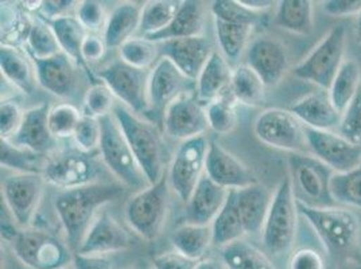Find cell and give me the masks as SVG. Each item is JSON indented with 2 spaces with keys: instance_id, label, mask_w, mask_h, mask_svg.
<instances>
[{
  "instance_id": "obj_12",
  "label": "cell",
  "mask_w": 361,
  "mask_h": 269,
  "mask_svg": "<svg viewBox=\"0 0 361 269\" xmlns=\"http://www.w3.org/2000/svg\"><path fill=\"white\" fill-rule=\"evenodd\" d=\"M42 175L47 183L62 190H71L94 183L99 165L92 154L80 150L61 151L47 158Z\"/></svg>"
},
{
  "instance_id": "obj_7",
  "label": "cell",
  "mask_w": 361,
  "mask_h": 269,
  "mask_svg": "<svg viewBox=\"0 0 361 269\" xmlns=\"http://www.w3.org/2000/svg\"><path fill=\"white\" fill-rule=\"evenodd\" d=\"M345 27H331L307 57L294 68L293 73L300 80L316 84L322 90L329 89L345 61Z\"/></svg>"
},
{
  "instance_id": "obj_50",
  "label": "cell",
  "mask_w": 361,
  "mask_h": 269,
  "mask_svg": "<svg viewBox=\"0 0 361 269\" xmlns=\"http://www.w3.org/2000/svg\"><path fill=\"white\" fill-rule=\"evenodd\" d=\"M75 18L80 20V23L87 29V31H99L106 29V20H108L104 6L96 0L81 1L77 7Z\"/></svg>"
},
{
  "instance_id": "obj_32",
  "label": "cell",
  "mask_w": 361,
  "mask_h": 269,
  "mask_svg": "<svg viewBox=\"0 0 361 269\" xmlns=\"http://www.w3.org/2000/svg\"><path fill=\"white\" fill-rule=\"evenodd\" d=\"M170 241L176 252L200 261L213 245L212 225H183L173 232Z\"/></svg>"
},
{
  "instance_id": "obj_41",
  "label": "cell",
  "mask_w": 361,
  "mask_h": 269,
  "mask_svg": "<svg viewBox=\"0 0 361 269\" xmlns=\"http://www.w3.org/2000/svg\"><path fill=\"white\" fill-rule=\"evenodd\" d=\"M331 192L336 204L361 209V165L343 174H334Z\"/></svg>"
},
{
  "instance_id": "obj_16",
  "label": "cell",
  "mask_w": 361,
  "mask_h": 269,
  "mask_svg": "<svg viewBox=\"0 0 361 269\" xmlns=\"http://www.w3.org/2000/svg\"><path fill=\"white\" fill-rule=\"evenodd\" d=\"M164 124L166 134L182 142L204 136L209 128L207 109L192 92L183 93L169 105Z\"/></svg>"
},
{
  "instance_id": "obj_62",
  "label": "cell",
  "mask_w": 361,
  "mask_h": 269,
  "mask_svg": "<svg viewBox=\"0 0 361 269\" xmlns=\"http://www.w3.org/2000/svg\"><path fill=\"white\" fill-rule=\"evenodd\" d=\"M128 269H137V268H128Z\"/></svg>"
},
{
  "instance_id": "obj_10",
  "label": "cell",
  "mask_w": 361,
  "mask_h": 269,
  "mask_svg": "<svg viewBox=\"0 0 361 269\" xmlns=\"http://www.w3.org/2000/svg\"><path fill=\"white\" fill-rule=\"evenodd\" d=\"M256 137L266 146L301 154L307 150L306 127L290 111L269 108L263 111L254 125Z\"/></svg>"
},
{
  "instance_id": "obj_58",
  "label": "cell",
  "mask_w": 361,
  "mask_h": 269,
  "mask_svg": "<svg viewBox=\"0 0 361 269\" xmlns=\"http://www.w3.org/2000/svg\"><path fill=\"white\" fill-rule=\"evenodd\" d=\"M241 6H244L245 8L260 14L262 11L270 10L271 7L275 4V1L272 0H239Z\"/></svg>"
},
{
  "instance_id": "obj_15",
  "label": "cell",
  "mask_w": 361,
  "mask_h": 269,
  "mask_svg": "<svg viewBox=\"0 0 361 269\" xmlns=\"http://www.w3.org/2000/svg\"><path fill=\"white\" fill-rule=\"evenodd\" d=\"M307 150L334 171L343 174L361 165V146L349 142L334 131H317L306 128Z\"/></svg>"
},
{
  "instance_id": "obj_54",
  "label": "cell",
  "mask_w": 361,
  "mask_h": 269,
  "mask_svg": "<svg viewBox=\"0 0 361 269\" xmlns=\"http://www.w3.org/2000/svg\"><path fill=\"white\" fill-rule=\"evenodd\" d=\"M197 263L190 260L178 252H169V254H159L152 260L154 269H195Z\"/></svg>"
},
{
  "instance_id": "obj_5",
  "label": "cell",
  "mask_w": 361,
  "mask_h": 269,
  "mask_svg": "<svg viewBox=\"0 0 361 269\" xmlns=\"http://www.w3.org/2000/svg\"><path fill=\"white\" fill-rule=\"evenodd\" d=\"M100 124L102 143L99 151L108 170L127 187L139 190L149 187L150 182L137 163L135 155L114 115L111 113L102 118Z\"/></svg>"
},
{
  "instance_id": "obj_52",
  "label": "cell",
  "mask_w": 361,
  "mask_h": 269,
  "mask_svg": "<svg viewBox=\"0 0 361 269\" xmlns=\"http://www.w3.org/2000/svg\"><path fill=\"white\" fill-rule=\"evenodd\" d=\"M288 269H325V261L314 249L301 248L290 256Z\"/></svg>"
},
{
  "instance_id": "obj_51",
  "label": "cell",
  "mask_w": 361,
  "mask_h": 269,
  "mask_svg": "<svg viewBox=\"0 0 361 269\" xmlns=\"http://www.w3.org/2000/svg\"><path fill=\"white\" fill-rule=\"evenodd\" d=\"M25 112L16 101L4 100L0 106V134L1 140H10L19 130Z\"/></svg>"
},
{
  "instance_id": "obj_27",
  "label": "cell",
  "mask_w": 361,
  "mask_h": 269,
  "mask_svg": "<svg viewBox=\"0 0 361 269\" xmlns=\"http://www.w3.org/2000/svg\"><path fill=\"white\" fill-rule=\"evenodd\" d=\"M271 201L272 194L270 190L260 183L238 190V206L245 234L262 233L270 210Z\"/></svg>"
},
{
  "instance_id": "obj_33",
  "label": "cell",
  "mask_w": 361,
  "mask_h": 269,
  "mask_svg": "<svg viewBox=\"0 0 361 269\" xmlns=\"http://www.w3.org/2000/svg\"><path fill=\"white\" fill-rule=\"evenodd\" d=\"M275 23L293 34L309 35L314 29L313 3L309 0H283L278 3Z\"/></svg>"
},
{
  "instance_id": "obj_9",
  "label": "cell",
  "mask_w": 361,
  "mask_h": 269,
  "mask_svg": "<svg viewBox=\"0 0 361 269\" xmlns=\"http://www.w3.org/2000/svg\"><path fill=\"white\" fill-rule=\"evenodd\" d=\"M10 241L16 258L27 268L63 269L73 263L72 249L45 232H18Z\"/></svg>"
},
{
  "instance_id": "obj_25",
  "label": "cell",
  "mask_w": 361,
  "mask_h": 269,
  "mask_svg": "<svg viewBox=\"0 0 361 269\" xmlns=\"http://www.w3.org/2000/svg\"><path fill=\"white\" fill-rule=\"evenodd\" d=\"M228 193L229 190L214 183L205 174L197 184L196 190L193 192L189 201L186 202V224L202 226L212 225L226 205Z\"/></svg>"
},
{
  "instance_id": "obj_18",
  "label": "cell",
  "mask_w": 361,
  "mask_h": 269,
  "mask_svg": "<svg viewBox=\"0 0 361 269\" xmlns=\"http://www.w3.org/2000/svg\"><path fill=\"white\" fill-rule=\"evenodd\" d=\"M134 237L109 213L103 211L96 217L77 254L106 256L131 248Z\"/></svg>"
},
{
  "instance_id": "obj_3",
  "label": "cell",
  "mask_w": 361,
  "mask_h": 269,
  "mask_svg": "<svg viewBox=\"0 0 361 269\" xmlns=\"http://www.w3.org/2000/svg\"><path fill=\"white\" fill-rule=\"evenodd\" d=\"M297 196L290 177L281 180L272 194L270 210L262 229V241L269 254H287L295 239L298 223Z\"/></svg>"
},
{
  "instance_id": "obj_57",
  "label": "cell",
  "mask_w": 361,
  "mask_h": 269,
  "mask_svg": "<svg viewBox=\"0 0 361 269\" xmlns=\"http://www.w3.org/2000/svg\"><path fill=\"white\" fill-rule=\"evenodd\" d=\"M72 264L75 269H112V264L106 256L75 254Z\"/></svg>"
},
{
  "instance_id": "obj_31",
  "label": "cell",
  "mask_w": 361,
  "mask_h": 269,
  "mask_svg": "<svg viewBox=\"0 0 361 269\" xmlns=\"http://www.w3.org/2000/svg\"><path fill=\"white\" fill-rule=\"evenodd\" d=\"M212 232L213 245L223 248L240 241L245 234L238 206V190H229L226 205L212 223Z\"/></svg>"
},
{
  "instance_id": "obj_55",
  "label": "cell",
  "mask_w": 361,
  "mask_h": 269,
  "mask_svg": "<svg viewBox=\"0 0 361 269\" xmlns=\"http://www.w3.org/2000/svg\"><path fill=\"white\" fill-rule=\"evenodd\" d=\"M77 4V1L72 0H47L42 3L39 14L46 19L54 22L61 18L72 15V10L78 7Z\"/></svg>"
},
{
  "instance_id": "obj_11",
  "label": "cell",
  "mask_w": 361,
  "mask_h": 269,
  "mask_svg": "<svg viewBox=\"0 0 361 269\" xmlns=\"http://www.w3.org/2000/svg\"><path fill=\"white\" fill-rule=\"evenodd\" d=\"M209 142L205 136L190 139L180 143L173 158L167 178L170 189L178 195L180 201L188 202L196 190L197 184L204 177Z\"/></svg>"
},
{
  "instance_id": "obj_46",
  "label": "cell",
  "mask_w": 361,
  "mask_h": 269,
  "mask_svg": "<svg viewBox=\"0 0 361 269\" xmlns=\"http://www.w3.org/2000/svg\"><path fill=\"white\" fill-rule=\"evenodd\" d=\"M211 10L214 19L229 23L255 26L260 18V14L241 6L239 0H216L212 3Z\"/></svg>"
},
{
  "instance_id": "obj_26",
  "label": "cell",
  "mask_w": 361,
  "mask_h": 269,
  "mask_svg": "<svg viewBox=\"0 0 361 269\" xmlns=\"http://www.w3.org/2000/svg\"><path fill=\"white\" fill-rule=\"evenodd\" d=\"M204 23L205 13L202 4L196 0H185L180 1L177 15L174 16L171 23L166 29L151 35H146L145 38L154 44H162L171 39L200 37L204 30Z\"/></svg>"
},
{
  "instance_id": "obj_39",
  "label": "cell",
  "mask_w": 361,
  "mask_h": 269,
  "mask_svg": "<svg viewBox=\"0 0 361 269\" xmlns=\"http://www.w3.org/2000/svg\"><path fill=\"white\" fill-rule=\"evenodd\" d=\"M49 156L19 149L7 140H1L0 163L6 168L16 170V173L42 174Z\"/></svg>"
},
{
  "instance_id": "obj_38",
  "label": "cell",
  "mask_w": 361,
  "mask_h": 269,
  "mask_svg": "<svg viewBox=\"0 0 361 269\" xmlns=\"http://www.w3.org/2000/svg\"><path fill=\"white\" fill-rule=\"evenodd\" d=\"M221 258L226 269H275L266 254L243 239L223 248Z\"/></svg>"
},
{
  "instance_id": "obj_44",
  "label": "cell",
  "mask_w": 361,
  "mask_h": 269,
  "mask_svg": "<svg viewBox=\"0 0 361 269\" xmlns=\"http://www.w3.org/2000/svg\"><path fill=\"white\" fill-rule=\"evenodd\" d=\"M233 101H235L233 99H229L228 94H224L223 97L209 103L205 108L209 128H212L214 132L226 134L236 128L238 113H236Z\"/></svg>"
},
{
  "instance_id": "obj_14",
  "label": "cell",
  "mask_w": 361,
  "mask_h": 269,
  "mask_svg": "<svg viewBox=\"0 0 361 269\" xmlns=\"http://www.w3.org/2000/svg\"><path fill=\"white\" fill-rule=\"evenodd\" d=\"M45 178L42 174L16 173L1 182V195L7 209L19 226H29L39 208Z\"/></svg>"
},
{
  "instance_id": "obj_28",
  "label": "cell",
  "mask_w": 361,
  "mask_h": 269,
  "mask_svg": "<svg viewBox=\"0 0 361 269\" xmlns=\"http://www.w3.org/2000/svg\"><path fill=\"white\" fill-rule=\"evenodd\" d=\"M233 70L223 54L213 51L205 68L196 81L197 99L200 101H214L231 90Z\"/></svg>"
},
{
  "instance_id": "obj_35",
  "label": "cell",
  "mask_w": 361,
  "mask_h": 269,
  "mask_svg": "<svg viewBox=\"0 0 361 269\" xmlns=\"http://www.w3.org/2000/svg\"><path fill=\"white\" fill-rule=\"evenodd\" d=\"M51 29L57 37L62 53L75 61L77 66L87 68V63L82 58V45L88 31L80 20L75 15L65 16L51 22Z\"/></svg>"
},
{
  "instance_id": "obj_24",
  "label": "cell",
  "mask_w": 361,
  "mask_h": 269,
  "mask_svg": "<svg viewBox=\"0 0 361 269\" xmlns=\"http://www.w3.org/2000/svg\"><path fill=\"white\" fill-rule=\"evenodd\" d=\"M306 128L333 131L340 127L341 113L331 103L328 90L310 93L288 109Z\"/></svg>"
},
{
  "instance_id": "obj_8",
  "label": "cell",
  "mask_w": 361,
  "mask_h": 269,
  "mask_svg": "<svg viewBox=\"0 0 361 269\" xmlns=\"http://www.w3.org/2000/svg\"><path fill=\"white\" fill-rule=\"evenodd\" d=\"M169 178L136 193L126 206V221L142 239L152 241L161 234L169 210Z\"/></svg>"
},
{
  "instance_id": "obj_37",
  "label": "cell",
  "mask_w": 361,
  "mask_h": 269,
  "mask_svg": "<svg viewBox=\"0 0 361 269\" xmlns=\"http://www.w3.org/2000/svg\"><path fill=\"white\" fill-rule=\"evenodd\" d=\"M266 85L262 78L247 65H240L233 70L231 94L235 101L248 106H257L264 100Z\"/></svg>"
},
{
  "instance_id": "obj_40",
  "label": "cell",
  "mask_w": 361,
  "mask_h": 269,
  "mask_svg": "<svg viewBox=\"0 0 361 269\" xmlns=\"http://www.w3.org/2000/svg\"><path fill=\"white\" fill-rule=\"evenodd\" d=\"M180 1L176 0H152L142 8L140 29L143 35H151L166 29L180 10Z\"/></svg>"
},
{
  "instance_id": "obj_21",
  "label": "cell",
  "mask_w": 361,
  "mask_h": 269,
  "mask_svg": "<svg viewBox=\"0 0 361 269\" xmlns=\"http://www.w3.org/2000/svg\"><path fill=\"white\" fill-rule=\"evenodd\" d=\"M205 174L226 190H241L257 183L252 171L216 142L209 144Z\"/></svg>"
},
{
  "instance_id": "obj_22",
  "label": "cell",
  "mask_w": 361,
  "mask_h": 269,
  "mask_svg": "<svg viewBox=\"0 0 361 269\" xmlns=\"http://www.w3.org/2000/svg\"><path fill=\"white\" fill-rule=\"evenodd\" d=\"M49 112L50 108L46 104L37 105L26 111L19 130L7 142L19 149L50 156L56 151L57 139L49 128Z\"/></svg>"
},
{
  "instance_id": "obj_20",
  "label": "cell",
  "mask_w": 361,
  "mask_h": 269,
  "mask_svg": "<svg viewBox=\"0 0 361 269\" xmlns=\"http://www.w3.org/2000/svg\"><path fill=\"white\" fill-rule=\"evenodd\" d=\"M192 80L182 75L173 62L166 58L158 61L149 78V105L155 112H166L169 105L176 101L183 93L192 92L189 89Z\"/></svg>"
},
{
  "instance_id": "obj_42",
  "label": "cell",
  "mask_w": 361,
  "mask_h": 269,
  "mask_svg": "<svg viewBox=\"0 0 361 269\" xmlns=\"http://www.w3.org/2000/svg\"><path fill=\"white\" fill-rule=\"evenodd\" d=\"M27 46L34 60H47L62 53L51 26L42 19L32 20Z\"/></svg>"
},
{
  "instance_id": "obj_48",
  "label": "cell",
  "mask_w": 361,
  "mask_h": 269,
  "mask_svg": "<svg viewBox=\"0 0 361 269\" xmlns=\"http://www.w3.org/2000/svg\"><path fill=\"white\" fill-rule=\"evenodd\" d=\"M73 139H75L77 150L87 152V154H93L94 151L99 150L102 143L100 119L82 115L75 128Z\"/></svg>"
},
{
  "instance_id": "obj_1",
  "label": "cell",
  "mask_w": 361,
  "mask_h": 269,
  "mask_svg": "<svg viewBox=\"0 0 361 269\" xmlns=\"http://www.w3.org/2000/svg\"><path fill=\"white\" fill-rule=\"evenodd\" d=\"M124 189L112 183H92L88 186L62 190L54 196V209L66 233L68 246L77 254L96 213L106 204L121 198Z\"/></svg>"
},
{
  "instance_id": "obj_23",
  "label": "cell",
  "mask_w": 361,
  "mask_h": 269,
  "mask_svg": "<svg viewBox=\"0 0 361 269\" xmlns=\"http://www.w3.org/2000/svg\"><path fill=\"white\" fill-rule=\"evenodd\" d=\"M38 84L49 93L69 99L77 89V65L65 53L47 60H34Z\"/></svg>"
},
{
  "instance_id": "obj_30",
  "label": "cell",
  "mask_w": 361,
  "mask_h": 269,
  "mask_svg": "<svg viewBox=\"0 0 361 269\" xmlns=\"http://www.w3.org/2000/svg\"><path fill=\"white\" fill-rule=\"evenodd\" d=\"M142 8L136 3L127 1L112 10L104 29V41L108 49L121 47L124 42L134 38V32L140 29Z\"/></svg>"
},
{
  "instance_id": "obj_34",
  "label": "cell",
  "mask_w": 361,
  "mask_h": 269,
  "mask_svg": "<svg viewBox=\"0 0 361 269\" xmlns=\"http://www.w3.org/2000/svg\"><path fill=\"white\" fill-rule=\"evenodd\" d=\"M216 26V38L221 53L231 65L238 63L245 49H248V42L254 26L251 25H239L229 23L224 20L214 19Z\"/></svg>"
},
{
  "instance_id": "obj_2",
  "label": "cell",
  "mask_w": 361,
  "mask_h": 269,
  "mask_svg": "<svg viewBox=\"0 0 361 269\" xmlns=\"http://www.w3.org/2000/svg\"><path fill=\"white\" fill-rule=\"evenodd\" d=\"M112 115L119 123L121 131L150 184L159 182L165 177L167 151L158 128L149 121L140 119L126 105H115Z\"/></svg>"
},
{
  "instance_id": "obj_59",
  "label": "cell",
  "mask_w": 361,
  "mask_h": 269,
  "mask_svg": "<svg viewBox=\"0 0 361 269\" xmlns=\"http://www.w3.org/2000/svg\"><path fill=\"white\" fill-rule=\"evenodd\" d=\"M195 269H221L219 263L212 260V258H204V260H200L197 263L196 268Z\"/></svg>"
},
{
  "instance_id": "obj_53",
  "label": "cell",
  "mask_w": 361,
  "mask_h": 269,
  "mask_svg": "<svg viewBox=\"0 0 361 269\" xmlns=\"http://www.w3.org/2000/svg\"><path fill=\"white\" fill-rule=\"evenodd\" d=\"M324 13L333 18L359 16L361 14V0H326L322 3Z\"/></svg>"
},
{
  "instance_id": "obj_47",
  "label": "cell",
  "mask_w": 361,
  "mask_h": 269,
  "mask_svg": "<svg viewBox=\"0 0 361 269\" xmlns=\"http://www.w3.org/2000/svg\"><path fill=\"white\" fill-rule=\"evenodd\" d=\"M85 105V115L102 119L112 113L115 108V96L106 84H93L90 89L87 90L84 97Z\"/></svg>"
},
{
  "instance_id": "obj_29",
  "label": "cell",
  "mask_w": 361,
  "mask_h": 269,
  "mask_svg": "<svg viewBox=\"0 0 361 269\" xmlns=\"http://www.w3.org/2000/svg\"><path fill=\"white\" fill-rule=\"evenodd\" d=\"M0 70L1 77L27 94L35 88L37 73L27 56L16 46L1 45L0 49Z\"/></svg>"
},
{
  "instance_id": "obj_19",
  "label": "cell",
  "mask_w": 361,
  "mask_h": 269,
  "mask_svg": "<svg viewBox=\"0 0 361 269\" xmlns=\"http://www.w3.org/2000/svg\"><path fill=\"white\" fill-rule=\"evenodd\" d=\"M213 51L211 41L202 35L171 39L159 46L161 57L173 62L180 73L192 81L198 78Z\"/></svg>"
},
{
  "instance_id": "obj_49",
  "label": "cell",
  "mask_w": 361,
  "mask_h": 269,
  "mask_svg": "<svg viewBox=\"0 0 361 269\" xmlns=\"http://www.w3.org/2000/svg\"><path fill=\"white\" fill-rule=\"evenodd\" d=\"M338 134H343L349 142L361 146V85L355 99L341 115Z\"/></svg>"
},
{
  "instance_id": "obj_60",
  "label": "cell",
  "mask_w": 361,
  "mask_h": 269,
  "mask_svg": "<svg viewBox=\"0 0 361 269\" xmlns=\"http://www.w3.org/2000/svg\"><path fill=\"white\" fill-rule=\"evenodd\" d=\"M355 34H356V39L361 45V14L356 19V27H355Z\"/></svg>"
},
{
  "instance_id": "obj_61",
  "label": "cell",
  "mask_w": 361,
  "mask_h": 269,
  "mask_svg": "<svg viewBox=\"0 0 361 269\" xmlns=\"http://www.w3.org/2000/svg\"><path fill=\"white\" fill-rule=\"evenodd\" d=\"M63 269H75V268H69V267H68V268H63Z\"/></svg>"
},
{
  "instance_id": "obj_36",
  "label": "cell",
  "mask_w": 361,
  "mask_h": 269,
  "mask_svg": "<svg viewBox=\"0 0 361 269\" xmlns=\"http://www.w3.org/2000/svg\"><path fill=\"white\" fill-rule=\"evenodd\" d=\"M361 85L360 65L355 60H345L328 89L331 103L343 115L346 106L355 99Z\"/></svg>"
},
{
  "instance_id": "obj_17",
  "label": "cell",
  "mask_w": 361,
  "mask_h": 269,
  "mask_svg": "<svg viewBox=\"0 0 361 269\" xmlns=\"http://www.w3.org/2000/svg\"><path fill=\"white\" fill-rule=\"evenodd\" d=\"M247 65L262 78L266 87H275L288 70L286 47L270 37H259L247 49Z\"/></svg>"
},
{
  "instance_id": "obj_13",
  "label": "cell",
  "mask_w": 361,
  "mask_h": 269,
  "mask_svg": "<svg viewBox=\"0 0 361 269\" xmlns=\"http://www.w3.org/2000/svg\"><path fill=\"white\" fill-rule=\"evenodd\" d=\"M106 87L134 113H145L149 105V78L146 70L136 69L123 61H115L97 72Z\"/></svg>"
},
{
  "instance_id": "obj_4",
  "label": "cell",
  "mask_w": 361,
  "mask_h": 269,
  "mask_svg": "<svg viewBox=\"0 0 361 269\" xmlns=\"http://www.w3.org/2000/svg\"><path fill=\"white\" fill-rule=\"evenodd\" d=\"M298 211L313 226L325 249L338 256L349 252L359 237L360 225L350 210L333 208H312L297 201Z\"/></svg>"
},
{
  "instance_id": "obj_6",
  "label": "cell",
  "mask_w": 361,
  "mask_h": 269,
  "mask_svg": "<svg viewBox=\"0 0 361 269\" xmlns=\"http://www.w3.org/2000/svg\"><path fill=\"white\" fill-rule=\"evenodd\" d=\"M287 163L297 201L312 208L337 206L331 192V168L305 154H291Z\"/></svg>"
},
{
  "instance_id": "obj_56",
  "label": "cell",
  "mask_w": 361,
  "mask_h": 269,
  "mask_svg": "<svg viewBox=\"0 0 361 269\" xmlns=\"http://www.w3.org/2000/svg\"><path fill=\"white\" fill-rule=\"evenodd\" d=\"M108 49L104 41V37H99L96 34L88 32L84 45H82V58L85 63L97 62L103 58L106 50Z\"/></svg>"
},
{
  "instance_id": "obj_43",
  "label": "cell",
  "mask_w": 361,
  "mask_h": 269,
  "mask_svg": "<svg viewBox=\"0 0 361 269\" xmlns=\"http://www.w3.org/2000/svg\"><path fill=\"white\" fill-rule=\"evenodd\" d=\"M121 58L127 65L146 70L158 62L159 46L149 41L147 38H131L119 47Z\"/></svg>"
},
{
  "instance_id": "obj_45",
  "label": "cell",
  "mask_w": 361,
  "mask_h": 269,
  "mask_svg": "<svg viewBox=\"0 0 361 269\" xmlns=\"http://www.w3.org/2000/svg\"><path fill=\"white\" fill-rule=\"evenodd\" d=\"M82 115L72 104H60L49 112V128L56 139L73 137Z\"/></svg>"
}]
</instances>
